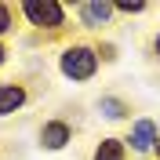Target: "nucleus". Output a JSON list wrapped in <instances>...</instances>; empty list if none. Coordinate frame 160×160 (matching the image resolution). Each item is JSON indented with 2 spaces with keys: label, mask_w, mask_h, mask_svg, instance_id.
<instances>
[{
  "label": "nucleus",
  "mask_w": 160,
  "mask_h": 160,
  "mask_svg": "<svg viewBox=\"0 0 160 160\" xmlns=\"http://www.w3.org/2000/svg\"><path fill=\"white\" fill-rule=\"evenodd\" d=\"M113 15V4H106V0H88V4H80V18H84V26H102V22Z\"/></svg>",
  "instance_id": "nucleus-5"
},
{
  "label": "nucleus",
  "mask_w": 160,
  "mask_h": 160,
  "mask_svg": "<svg viewBox=\"0 0 160 160\" xmlns=\"http://www.w3.org/2000/svg\"><path fill=\"white\" fill-rule=\"evenodd\" d=\"M22 102H26V91H22L18 84H4V88H0V117L15 113Z\"/></svg>",
  "instance_id": "nucleus-6"
},
{
  "label": "nucleus",
  "mask_w": 160,
  "mask_h": 160,
  "mask_svg": "<svg viewBox=\"0 0 160 160\" xmlns=\"http://www.w3.org/2000/svg\"><path fill=\"white\" fill-rule=\"evenodd\" d=\"M4 55H8V51H4V48H0V66H4Z\"/></svg>",
  "instance_id": "nucleus-11"
},
{
  "label": "nucleus",
  "mask_w": 160,
  "mask_h": 160,
  "mask_svg": "<svg viewBox=\"0 0 160 160\" xmlns=\"http://www.w3.org/2000/svg\"><path fill=\"white\" fill-rule=\"evenodd\" d=\"M157 157H160V138H157Z\"/></svg>",
  "instance_id": "nucleus-13"
},
{
  "label": "nucleus",
  "mask_w": 160,
  "mask_h": 160,
  "mask_svg": "<svg viewBox=\"0 0 160 160\" xmlns=\"http://www.w3.org/2000/svg\"><path fill=\"white\" fill-rule=\"evenodd\" d=\"M95 69H98V55L91 48H84V44H77V48H69L62 55V73L69 80H91Z\"/></svg>",
  "instance_id": "nucleus-1"
},
{
  "label": "nucleus",
  "mask_w": 160,
  "mask_h": 160,
  "mask_svg": "<svg viewBox=\"0 0 160 160\" xmlns=\"http://www.w3.org/2000/svg\"><path fill=\"white\" fill-rule=\"evenodd\" d=\"M66 142H69V124L48 120V124L40 128V146H44V149H62Z\"/></svg>",
  "instance_id": "nucleus-3"
},
{
  "label": "nucleus",
  "mask_w": 160,
  "mask_h": 160,
  "mask_svg": "<svg viewBox=\"0 0 160 160\" xmlns=\"http://www.w3.org/2000/svg\"><path fill=\"white\" fill-rule=\"evenodd\" d=\"M128 142H131V149H138V153L153 149V142H157V124H153V120H135Z\"/></svg>",
  "instance_id": "nucleus-4"
},
{
  "label": "nucleus",
  "mask_w": 160,
  "mask_h": 160,
  "mask_svg": "<svg viewBox=\"0 0 160 160\" xmlns=\"http://www.w3.org/2000/svg\"><path fill=\"white\" fill-rule=\"evenodd\" d=\"M95 160H124V142L120 138H102L98 149H95Z\"/></svg>",
  "instance_id": "nucleus-7"
},
{
  "label": "nucleus",
  "mask_w": 160,
  "mask_h": 160,
  "mask_svg": "<svg viewBox=\"0 0 160 160\" xmlns=\"http://www.w3.org/2000/svg\"><path fill=\"white\" fill-rule=\"evenodd\" d=\"M157 55H160V33H157Z\"/></svg>",
  "instance_id": "nucleus-12"
},
{
  "label": "nucleus",
  "mask_w": 160,
  "mask_h": 160,
  "mask_svg": "<svg viewBox=\"0 0 160 160\" xmlns=\"http://www.w3.org/2000/svg\"><path fill=\"white\" fill-rule=\"evenodd\" d=\"M102 113H106L109 120H124L128 117V106H124L120 98H109V95H106V98H102Z\"/></svg>",
  "instance_id": "nucleus-8"
},
{
  "label": "nucleus",
  "mask_w": 160,
  "mask_h": 160,
  "mask_svg": "<svg viewBox=\"0 0 160 160\" xmlns=\"http://www.w3.org/2000/svg\"><path fill=\"white\" fill-rule=\"evenodd\" d=\"M22 11L40 29H58L62 22H66V8L55 4V0H29V4H22Z\"/></svg>",
  "instance_id": "nucleus-2"
},
{
  "label": "nucleus",
  "mask_w": 160,
  "mask_h": 160,
  "mask_svg": "<svg viewBox=\"0 0 160 160\" xmlns=\"http://www.w3.org/2000/svg\"><path fill=\"white\" fill-rule=\"evenodd\" d=\"M113 11H124V15H138V11H146V4H113Z\"/></svg>",
  "instance_id": "nucleus-10"
},
{
  "label": "nucleus",
  "mask_w": 160,
  "mask_h": 160,
  "mask_svg": "<svg viewBox=\"0 0 160 160\" xmlns=\"http://www.w3.org/2000/svg\"><path fill=\"white\" fill-rule=\"evenodd\" d=\"M8 29H11V8L0 4V33H8Z\"/></svg>",
  "instance_id": "nucleus-9"
}]
</instances>
